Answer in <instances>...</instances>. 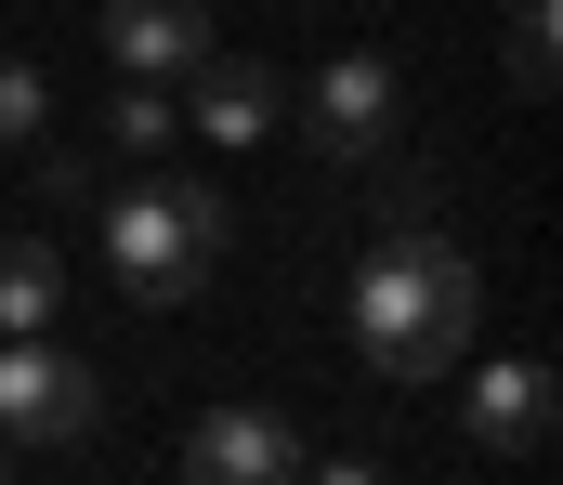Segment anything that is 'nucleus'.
Returning a JSON list of instances; mask_svg holds the SVG:
<instances>
[{
  "label": "nucleus",
  "instance_id": "1",
  "mask_svg": "<svg viewBox=\"0 0 563 485\" xmlns=\"http://www.w3.org/2000/svg\"><path fill=\"white\" fill-rule=\"evenodd\" d=\"M472 328H485V276H472V250L432 223V197H407V210L367 236V263H354V354H367L380 381H445V367L472 354Z\"/></svg>",
  "mask_w": 563,
  "mask_h": 485
},
{
  "label": "nucleus",
  "instance_id": "2",
  "mask_svg": "<svg viewBox=\"0 0 563 485\" xmlns=\"http://www.w3.org/2000/svg\"><path fill=\"white\" fill-rule=\"evenodd\" d=\"M92 236H106V289L132 316H184L236 250V197L210 170H144L119 197H92Z\"/></svg>",
  "mask_w": 563,
  "mask_h": 485
},
{
  "label": "nucleus",
  "instance_id": "3",
  "mask_svg": "<svg viewBox=\"0 0 563 485\" xmlns=\"http://www.w3.org/2000/svg\"><path fill=\"white\" fill-rule=\"evenodd\" d=\"M106 433V381L53 341H0V447H79Z\"/></svg>",
  "mask_w": 563,
  "mask_h": 485
},
{
  "label": "nucleus",
  "instance_id": "4",
  "mask_svg": "<svg viewBox=\"0 0 563 485\" xmlns=\"http://www.w3.org/2000/svg\"><path fill=\"white\" fill-rule=\"evenodd\" d=\"M394 119H407L394 53H328V66H314V92H301V145H314L328 170L380 158V145H394Z\"/></svg>",
  "mask_w": 563,
  "mask_h": 485
},
{
  "label": "nucleus",
  "instance_id": "5",
  "mask_svg": "<svg viewBox=\"0 0 563 485\" xmlns=\"http://www.w3.org/2000/svg\"><path fill=\"white\" fill-rule=\"evenodd\" d=\"M184 485H301V420H276V407H210L184 433Z\"/></svg>",
  "mask_w": 563,
  "mask_h": 485
},
{
  "label": "nucleus",
  "instance_id": "6",
  "mask_svg": "<svg viewBox=\"0 0 563 485\" xmlns=\"http://www.w3.org/2000/svg\"><path fill=\"white\" fill-rule=\"evenodd\" d=\"M92 26H106V66H119V79H184V66L223 53V40H210V0H106Z\"/></svg>",
  "mask_w": 563,
  "mask_h": 485
},
{
  "label": "nucleus",
  "instance_id": "7",
  "mask_svg": "<svg viewBox=\"0 0 563 485\" xmlns=\"http://www.w3.org/2000/svg\"><path fill=\"white\" fill-rule=\"evenodd\" d=\"M459 433H472L485 460H538V447H551V367H538V354H485Z\"/></svg>",
  "mask_w": 563,
  "mask_h": 485
},
{
  "label": "nucleus",
  "instance_id": "8",
  "mask_svg": "<svg viewBox=\"0 0 563 485\" xmlns=\"http://www.w3.org/2000/svg\"><path fill=\"white\" fill-rule=\"evenodd\" d=\"M170 106H184L210 145H263L288 92H276V66H250V53H210V66H184V79H170Z\"/></svg>",
  "mask_w": 563,
  "mask_h": 485
},
{
  "label": "nucleus",
  "instance_id": "9",
  "mask_svg": "<svg viewBox=\"0 0 563 485\" xmlns=\"http://www.w3.org/2000/svg\"><path fill=\"white\" fill-rule=\"evenodd\" d=\"M66 316V250L53 236H0V341H40Z\"/></svg>",
  "mask_w": 563,
  "mask_h": 485
},
{
  "label": "nucleus",
  "instance_id": "10",
  "mask_svg": "<svg viewBox=\"0 0 563 485\" xmlns=\"http://www.w3.org/2000/svg\"><path fill=\"white\" fill-rule=\"evenodd\" d=\"M551 79H563V0H511V92L551 106Z\"/></svg>",
  "mask_w": 563,
  "mask_h": 485
},
{
  "label": "nucleus",
  "instance_id": "11",
  "mask_svg": "<svg viewBox=\"0 0 563 485\" xmlns=\"http://www.w3.org/2000/svg\"><path fill=\"white\" fill-rule=\"evenodd\" d=\"M170 132H184V106H170V79H119V106H106V145H119V158H157Z\"/></svg>",
  "mask_w": 563,
  "mask_h": 485
},
{
  "label": "nucleus",
  "instance_id": "12",
  "mask_svg": "<svg viewBox=\"0 0 563 485\" xmlns=\"http://www.w3.org/2000/svg\"><path fill=\"white\" fill-rule=\"evenodd\" d=\"M40 119H53V79H40L26 53H0V158H13V145H40Z\"/></svg>",
  "mask_w": 563,
  "mask_h": 485
},
{
  "label": "nucleus",
  "instance_id": "13",
  "mask_svg": "<svg viewBox=\"0 0 563 485\" xmlns=\"http://www.w3.org/2000/svg\"><path fill=\"white\" fill-rule=\"evenodd\" d=\"M26 184H40V210H92V158H79V145H40Z\"/></svg>",
  "mask_w": 563,
  "mask_h": 485
},
{
  "label": "nucleus",
  "instance_id": "14",
  "mask_svg": "<svg viewBox=\"0 0 563 485\" xmlns=\"http://www.w3.org/2000/svg\"><path fill=\"white\" fill-rule=\"evenodd\" d=\"M301 485H380V460H301Z\"/></svg>",
  "mask_w": 563,
  "mask_h": 485
},
{
  "label": "nucleus",
  "instance_id": "15",
  "mask_svg": "<svg viewBox=\"0 0 563 485\" xmlns=\"http://www.w3.org/2000/svg\"><path fill=\"white\" fill-rule=\"evenodd\" d=\"M0 485H13V447H0Z\"/></svg>",
  "mask_w": 563,
  "mask_h": 485
}]
</instances>
